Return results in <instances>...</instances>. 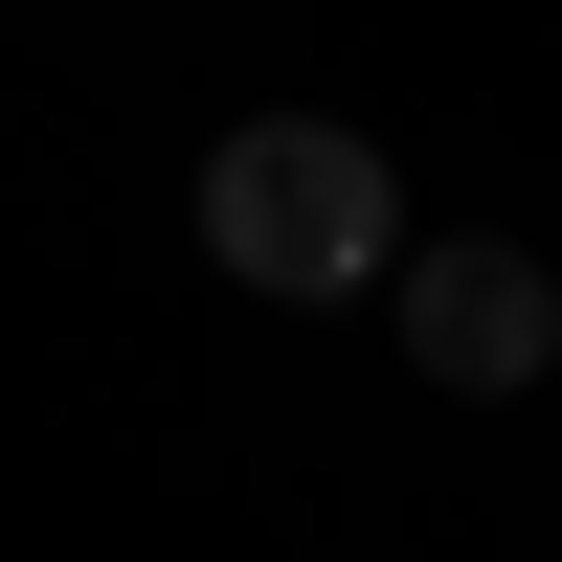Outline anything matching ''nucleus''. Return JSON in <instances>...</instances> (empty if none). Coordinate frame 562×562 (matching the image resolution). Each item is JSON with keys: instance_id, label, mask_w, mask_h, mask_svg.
<instances>
[{"instance_id": "1", "label": "nucleus", "mask_w": 562, "mask_h": 562, "mask_svg": "<svg viewBox=\"0 0 562 562\" xmlns=\"http://www.w3.org/2000/svg\"><path fill=\"white\" fill-rule=\"evenodd\" d=\"M203 248H225V293L338 315V293H383V270H405V180L360 158L338 113H248V135L203 158Z\"/></svg>"}, {"instance_id": "2", "label": "nucleus", "mask_w": 562, "mask_h": 562, "mask_svg": "<svg viewBox=\"0 0 562 562\" xmlns=\"http://www.w3.org/2000/svg\"><path fill=\"white\" fill-rule=\"evenodd\" d=\"M383 315H405V360H428V383H473V405L562 360V270H540V248H405Z\"/></svg>"}]
</instances>
